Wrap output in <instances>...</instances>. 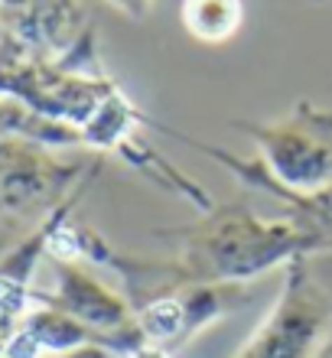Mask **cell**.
<instances>
[{"label": "cell", "instance_id": "cell-8", "mask_svg": "<svg viewBox=\"0 0 332 358\" xmlns=\"http://www.w3.org/2000/svg\"><path fill=\"white\" fill-rule=\"evenodd\" d=\"M0 23L36 56H62L88 29L78 0H0Z\"/></svg>", "mask_w": 332, "mask_h": 358}, {"label": "cell", "instance_id": "cell-13", "mask_svg": "<svg viewBox=\"0 0 332 358\" xmlns=\"http://www.w3.org/2000/svg\"><path fill=\"white\" fill-rule=\"evenodd\" d=\"M108 3L117 7L124 17H131V20H147V13L153 7V0H108Z\"/></svg>", "mask_w": 332, "mask_h": 358}, {"label": "cell", "instance_id": "cell-6", "mask_svg": "<svg viewBox=\"0 0 332 358\" xmlns=\"http://www.w3.org/2000/svg\"><path fill=\"white\" fill-rule=\"evenodd\" d=\"M95 166L101 163L59 160L49 147L23 137L0 141V222L36 208H56Z\"/></svg>", "mask_w": 332, "mask_h": 358}, {"label": "cell", "instance_id": "cell-16", "mask_svg": "<svg viewBox=\"0 0 332 358\" xmlns=\"http://www.w3.org/2000/svg\"><path fill=\"white\" fill-rule=\"evenodd\" d=\"M131 358H173V352L160 349V345H153V342H143V345L133 352Z\"/></svg>", "mask_w": 332, "mask_h": 358}, {"label": "cell", "instance_id": "cell-7", "mask_svg": "<svg viewBox=\"0 0 332 358\" xmlns=\"http://www.w3.org/2000/svg\"><path fill=\"white\" fill-rule=\"evenodd\" d=\"M251 303L247 283H182L137 306V326L147 342L166 352L182 349L212 322Z\"/></svg>", "mask_w": 332, "mask_h": 358}, {"label": "cell", "instance_id": "cell-1", "mask_svg": "<svg viewBox=\"0 0 332 358\" xmlns=\"http://www.w3.org/2000/svg\"><path fill=\"white\" fill-rule=\"evenodd\" d=\"M157 238L170 241L176 255L166 257L173 287L182 283H247L287 267L296 257L329 251L332 238L287 212L284 218H261L245 202L202 212L199 222L160 228Z\"/></svg>", "mask_w": 332, "mask_h": 358}, {"label": "cell", "instance_id": "cell-14", "mask_svg": "<svg viewBox=\"0 0 332 358\" xmlns=\"http://www.w3.org/2000/svg\"><path fill=\"white\" fill-rule=\"evenodd\" d=\"M17 329H20V322L0 310V358L7 355V345H10V339H13V332Z\"/></svg>", "mask_w": 332, "mask_h": 358}, {"label": "cell", "instance_id": "cell-5", "mask_svg": "<svg viewBox=\"0 0 332 358\" xmlns=\"http://www.w3.org/2000/svg\"><path fill=\"white\" fill-rule=\"evenodd\" d=\"M52 267H56V287L33 293L36 303L56 306V310L75 316L78 322H85L88 329L105 336L108 349L121 358H131L147 342V336L137 326V313L124 293L111 290L82 261H56L52 257Z\"/></svg>", "mask_w": 332, "mask_h": 358}, {"label": "cell", "instance_id": "cell-9", "mask_svg": "<svg viewBox=\"0 0 332 358\" xmlns=\"http://www.w3.org/2000/svg\"><path fill=\"white\" fill-rule=\"evenodd\" d=\"M147 127L186 141L189 147H196L199 153H205L209 160L222 163V166H225L231 176L241 179L245 186L257 189V192H267V196H277L280 202L290 206L294 215H300L303 222H310L313 228H319L323 235L332 238V182L329 186H323V189H316V192H294V189H287L284 182H277L274 173L267 170L261 157H257V160H245V157H238V153L222 150V147H215V143H202V141H196V137H186V134H180L176 127H163V124H157V121H150Z\"/></svg>", "mask_w": 332, "mask_h": 358}, {"label": "cell", "instance_id": "cell-3", "mask_svg": "<svg viewBox=\"0 0 332 358\" xmlns=\"http://www.w3.org/2000/svg\"><path fill=\"white\" fill-rule=\"evenodd\" d=\"M332 342V290L310 273V257L284 267V283L235 358H323Z\"/></svg>", "mask_w": 332, "mask_h": 358}, {"label": "cell", "instance_id": "cell-10", "mask_svg": "<svg viewBox=\"0 0 332 358\" xmlns=\"http://www.w3.org/2000/svg\"><path fill=\"white\" fill-rule=\"evenodd\" d=\"M88 345L108 349V339L98 336L95 329H88L85 322H78L75 316L36 303L20 320V329L13 332L3 358H62L78 349H88Z\"/></svg>", "mask_w": 332, "mask_h": 358}, {"label": "cell", "instance_id": "cell-4", "mask_svg": "<svg viewBox=\"0 0 332 358\" xmlns=\"http://www.w3.org/2000/svg\"><path fill=\"white\" fill-rule=\"evenodd\" d=\"M257 143V153L277 182L294 192H316L332 182V111L316 101H296L294 111L267 124L231 121Z\"/></svg>", "mask_w": 332, "mask_h": 358}, {"label": "cell", "instance_id": "cell-15", "mask_svg": "<svg viewBox=\"0 0 332 358\" xmlns=\"http://www.w3.org/2000/svg\"><path fill=\"white\" fill-rule=\"evenodd\" d=\"M62 358H121V355H114V352L101 349V345H88V349H78V352H72V355H62Z\"/></svg>", "mask_w": 332, "mask_h": 358}, {"label": "cell", "instance_id": "cell-2", "mask_svg": "<svg viewBox=\"0 0 332 358\" xmlns=\"http://www.w3.org/2000/svg\"><path fill=\"white\" fill-rule=\"evenodd\" d=\"M111 92L117 82L101 69L92 27L62 56H36L10 33L0 36V98L23 104L36 117L82 131Z\"/></svg>", "mask_w": 332, "mask_h": 358}, {"label": "cell", "instance_id": "cell-12", "mask_svg": "<svg viewBox=\"0 0 332 358\" xmlns=\"http://www.w3.org/2000/svg\"><path fill=\"white\" fill-rule=\"evenodd\" d=\"M180 20L196 43L222 46L245 23V3L241 0H182Z\"/></svg>", "mask_w": 332, "mask_h": 358}, {"label": "cell", "instance_id": "cell-11", "mask_svg": "<svg viewBox=\"0 0 332 358\" xmlns=\"http://www.w3.org/2000/svg\"><path fill=\"white\" fill-rule=\"evenodd\" d=\"M137 127H147V117H143L133 101L117 88L105 98V104L95 111V117L82 127V143L85 147H95V150H111L121 157V150L127 143L137 141Z\"/></svg>", "mask_w": 332, "mask_h": 358}]
</instances>
